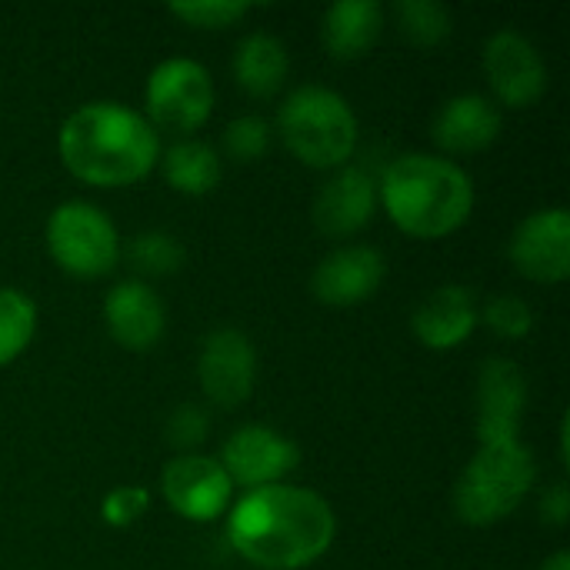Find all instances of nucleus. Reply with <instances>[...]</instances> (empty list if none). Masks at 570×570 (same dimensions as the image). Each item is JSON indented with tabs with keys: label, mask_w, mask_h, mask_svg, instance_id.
I'll return each instance as SVG.
<instances>
[{
	"label": "nucleus",
	"mask_w": 570,
	"mask_h": 570,
	"mask_svg": "<svg viewBox=\"0 0 570 570\" xmlns=\"http://www.w3.org/2000/svg\"><path fill=\"white\" fill-rule=\"evenodd\" d=\"M534 478L538 464L528 444H481L454 488V511L471 528H491L524 504Z\"/></svg>",
	"instance_id": "nucleus-4"
},
{
	"label": "nucleus",
	"mask_w": 570,
	"mask_h": 570,
	"mask_svg": "<svg viewBox=\"0 0 570 570\" xmlns=\"http://www.w3.org/2000/svg\"><path fill=\"white\" fill-rule=\"evenodd\" d=\"M478 321L481 317H478L474 294L461 284H444L417 304L411 327L424 347L454 351L458 344H464L474 334Z\"/></svg>",
	"instance_id": "nucleus-17"
},
{
	"label": "nucleus",
	"mask_w": 570,
	"mask_h": 570,
	"mask_svg": "<svg viewBox=\"0 0 570 570\" xmlns=\"http://www.w3.org/2000/svg\"><path fill=\"white\" fill-rule=\"evenodd\" d=\"M484 77L494 97L508 107H531L548 90V67L541 50L518 30H498L484 43Z\"/></svg>",
	"instance_id": "nucleus-11"
},
{
	"label": "nucleus",
	"mask_w": 570,
	"mask_h": 570,
	"mask_svg": "<svg viewBox=\"0 0 570 570\" xmlns=\"http://www.w3.org/2000/svg\"><path fill=\"white\" fill-rule=\"evenodd\" d=\"M377 210V184L367 170L347 167L331 177L314 200V224L327 237H351L371 224Z\"/></svg>",
	"instance_id": "nucleus-16"
},
{
	"label": "nucleus",
	"mask_w": 570,
	"mask_h": 570,
	"mask_svg": "<svg viewBox=\"0 0 570 570\" xmlns=\"http://www.w3.org/2000/svg\"><path fill=\"white\" fill-rule=\"evenodd\" d=\"M297 464H301L297 444L267 424L237 428L220 454V468L230 478V484H240L247 491L281 484V478H287Z\"/></svg>",
	"instance_id": "nucleus-9"
},
{
	"label": "nucleus",
	"mask_w": 570,
	"mask_h": 570,
	"mask_svg": "<svg viewBox=\"0 0 570 570\" xmlns=\"http://www.w3.org/2000/svg\"><path fill=\"white\" fill-rule=\"evenodd\" d=\"M197 381L207 401L217 407H240L257 384V351L247 334L234 327H220L207 334L197 357Z\"/></svg>",
	"instance_id": "nucleus-8"
},
{
	"label": "nucleus",
	"mask_w": 570,
	"mask_h": 570,
	"mask_svg": "<svg viewBox=\"0 0 570 570\" xmlns=\"http://www.w3.org/2000/svg\"><path fill=\"white\" fill-rule=\"evenodd\" d=\"M157 164L164 180L187 197H204L220 184V157L204 140H177Z\"/></svg>",
	"instance_id": "nucleus-21"
},
{
	"label": "nucleus",
	"mask_w": 570,
	"mask_h": 570,
	"mask_svg": "<svg viewBox=\"0 0 570 570\" xmlns=\"http://www.w3.org/2000/svg\"><path fill=\"white\" fill-rule=\"evenodd\" d=\"M207 431H210V417H207V411H204V407H197V404H180V407H174V411H170L167 428H164V438H167V444H170L174 451L190 454L194 448H200V444H204Z\"/></svg>",
	"instance_id": "nucleus-28"
},
{
	"label": "nucleus",
	"mask_w": 570,
	"mask_h": 570,
	"mask_svg": "<svg viewBox=\"0 0 570 570\" xmlns=\"http://www.w3.org/2000/svg\"><path fill=\"white\" fill-rule=\"evenodd\" d=\"M384 210L417 240H441L461 230L474 210V184L454 160L404 154L384 170Z\"/></svg>",
	"instance_id": "nucleus-3"
},
{
	"label": "nucleus",
	"mask_w": 570,
	"mask_h": 570,
	"mask_svg": "<svg viewBox=\"0 0 570 570\" xmlns=\"http://www.w3.org/2000/svg\"><path fill=\"white\" fill-rule=\"evenodd\" d=\"M541 570H570V554L568 551H558V554H551V558L541 564Z\"/></svg>",
	"instance_id": "nucleus-31"
},
{
	"label": "nucleus",
	"mask_w": 570,
	"mask_h": 570,
	"mask_svg": "<svg viewBox=\"0 0 570 570\" xmlns=\"http://www.w3.org/2000/svg\"><path fill=\"white\" fill-rule=\"evenodd\" d=\"M404 40L414 47H438L451 37V10L438 0H401L394 7Z\"/></svg>",
	"instance_id": "nucleus-23"
},
{
	"label": "nucleus",
	"mask_w": 570,
	"mask_h": 570,
	"mask_svg": "<svg viewBox=\"0 0 570 570\" xmlns=\"http://www.w3.org/2000/svg\"><path fill=\"white\" fill-rule=\"evenodd\" d=\"M291 70V57L287 47L271 37V33H250L237 43L234 53V77L237 87L250 97H274Z\"/></svg>",
	"instance_id": "nucleus-20"
},
{
	"label": "nucleus",
	"mask_w": 570,
	"mask_h": 570,
	"mask_svg": "<svg viewBox=\"0 0 570 570\" xmlns=\"http://www.w3.org/2000/svg\"><path fill=\"white\" fill-rule=\"evenodd\" d=\"M37 334V307L27 294L0 287V367L17 361Z\"/></svg>",
	"instance_id": "nucleus-22"
},
{
	"label": "nucleus",
	"mask_w": 570,
	"mask_h": 570,
	"mask_svg": "<svg viewBox=\"0 0 570 570\" xmlns=\"http://www.w3.org/2000/svg\"><path fill=\"white\" fill-rule=\"evenodd\" d=\"M147 504H150L147 488H117V491H110L104 498L100 514H104V521L110 528H127V524H134L147 511Z\"/></svg>",
	"instance_id": "nucleus-29"
},
{
	"label": "nucleus",
	"mask_w": 570,
	"mask_h": 570,
	"mask_svg": "<svg viewBox=\"0 0 570 570\" xmlns=\"http://www.w3.org/2000/svg\"><path fill=\"white\" fill-rule=\"evenodd\" d=\"M104 324L120 347L150 351L164 337L167 311L164 301L144 281H124L104 301Z\"/></svg>",
	"instance_id": "nucleus-15"
},
{
	"label": "nucleus",
	"mask_w": 570,
	"mask_h": 570,
	"mask_svg": "<svg viewBox=\"0 0 570 570\" xmlns=\"http://www.w3.org/2000/svg\"><path fill=\"white\" fill-rule=\"evenodd\" d=\"M511 264L534 284H561L570 274V214L548 207L528 214L511 237Z\"/></svg>",
	"instance_id": "nucleus-12"
},
{
	"label": "nucleus",
	"mask_w": 570,
	"mask_h": 570,
	"mask_svg": "<svg viewBox=\"0 0 570 570\" xmlns=\"http://www.w3.org/2000/svg\"><path fill=\"white\" fill-rule=\"evenodd\" d=\"M384 277H387L384 254L367 244H351L331 250L317 264L311 277V291L327 307H354L371 301L384 284Z\"/></svg>",
	"instance_id": "nucleus-14"
},
{
	"label": "nucleus",
	"mask_w": 570,
	"mask_h": 570,
	"mask_svg": "<svg viewBox=\"0 0 570 570\" xmlns=\"http://www.w3.org/2000/svg\"><path fill=\"white\" fill-rule=\"evenodd\" d=\"M478 317H484V324L494 334L508 337V341L528 337L531 327H534V314H531L528 301H521L518 294H498V297H491L484 304V314H478Z\"/></svg>",
	"instance_id": "nucleus-26"
},
{
	"label": "nucleus",
	"mask_w": 570,
	"mask_h": 570,
	"mask_svg": "<svg viewBox=\"0 0 570 570\" xmlns=\"http://www.w3.org/2000/svg\"><path fill=\"white\" fill-rule=\"evenodd\" d=\"M528 407V377L508 357L481 364L478 377V438L481 444L518 441L521 417Z\"/></svg>",
	"instance_id": "nucleus-13"
},
{
	"label": "nucleus",
	"mask_w": 570,
	"mask_h": 570,
	"mask_svg": "<svg viewBox=\"0 0 570 570\" xmlns=\"http://www.w3.org/2000/svg\"><path fill=\"white\" fill-rule=\"evenodd\" d=\"M127 261L144 277H167L184 267V247L164 230H147L127 244Z\"/></svg>",
	"instance_id": "nucleus-24"
},
{
	"label": "nucleus",
	"mask_w": 570,
	"mask_h": 570,
	"mask_svg": "<svg viewBox=\"0 0 570 570\" xmlns=\"http://www.w3.org/2000/svg\"><path fill=\"white\" fill-rule=\"evenodd\" d=\"M277 130L287 144V150L317 170H331L351 160L357 147V117L351 104L317 83L297 87L281 114H277Z\"/></svg>",
	"instance_id": "nucleus-5"
},
{
	"label": "nucleus",
	"mask_w": 570,
	"mask_h": 570,
	"mask_svg": "<svg viewBox=\"0 0 570 570\" xmlns=\"http://www.w3.org/2000/svg\"><path fill=\"white\" fill-rule=\"evenodd\" d=\"M230 478L224 474L217 458L204 454H177L160 471L164 501L187 521H217L230 504Z\"/></svg>",
	"instance_id": "nucleus-10"
},
{
	"label": "nucleus",
	"mask_w": 570,
	"mask_h": 570,
	"mask_svg": "<svg viewBox=\"0 0 570 570\" xmlns=\"http://www.w3.org/2000/svg\"><path fill=\"white\" fill-rule=\"evenodd\" d=\"M57 150L77 180L90 187H130L157 167L160 137L134 107L97 100L63 120Z\"/></svg>",
	"instance_id": "nucleus-2"
},
{
	"label": "nucleus",
	"mask_w": 570,
	"mask_h": 570,
	"mask_svg": "<svg viewBox=\"0 0 570 570\" xmlns=\"http://www.w3.org/2000/svg\"><path fill=\"white\" fill-rule=\"evenodd\" d=\"M47 250L63 274L94 281L117 267L120 237L100 207L87 200H67L53 207L47 220Z\"/></svg>",
	"instance_id": "nucleus-6"
},
{
	"label": "nucleus",
	"mask_w": 570,
	"mask_h": 570,
	"mask_svg": "<svg viewBox=\"0 0 570 570\" xmlns=\"http://www.w3.org/2000/svg\"><path fill=\"white\" fill-rule=\"evenodd\" d=\"M384 30V7L377 0H341L324 10L321 43L337 60L364 57Z\"/></svg>",
	"instance_id": "nucleus-19"
},
{
	"label": "nucleus",
	"mask_w": 570,
	"mask_h": 570,
	"mask_svg": "<svg viewBox=\"0 0 570 570\" xmlns=\"http://www.w3.org/2000/svg\"><path fill=\"white\" fill-rule=\"evenodd\" d=\"M147 124L170 134H194L214 110V80L204 63L170 57L147 77Z\"/></svg>",
	"instance_id": "nucleus-7"
},
{
	"label": "nucleus",
	"mask_w": 570,
	"mask_h": 570,
	"mask_svg": "<svg viewBox=\"0 0 570 570\" xmlns=\"http://www.w3.org/2000/svg\"><path fill=\"white\" fill-rule=\"evenodd\" d=\"M541 521L551 524V528H564L570 521V494L564 481H558L554 488L544 491V498H541Z\"/></svg>",
	"instance_id": "nucleus-30"
},
{
	"label": "nucleus",
	"mask_w": 570,
	"mask_h": 570,
	"mask_svg": "<svg viewBox=\"0 0 570 570\" xmlns=\"http://www.w3.org/2000/svg\"><path fill=\"white\" fill-rule=\"evenodd\" d=\"M337 534L331 504L294 484L247 491L227 514L230 548L261 570L311 568Z\"/></svg>",
	"instance_id": "nucleus-1"
},
{
	"label": "nucleus",
	"mask_w": 570,
	"mask_h": 570,
	"mask_svg": "<svg viewBox=\"0 0 570 570\" xmlns=\"http://www.w3.org/2000/svg\"><path fill=\"white\" fill-rule=\"evenodd\" d=\"M501 134V110L481 94L451 97L434 117L431 137L448 154H478L488 150Z\"/></svg>",
	"instance_id": "nucleus-18"
},
{
	"label": "nucleus",
	"mask_w": 570,
	"mask_h": 570,
	"mask_svg": "<svg viewBox=\"0 0 570 570\" xmlns=\"http://www.w3.org/2000/svg\"><path fill=\"white\" fill-rule=\"evenodd\" d=\"M224 150L237 160V164H254L271 150V127L267 120L244 114L237 120L227 124L224 130Z\"/></svg>",
	"instance_id": "nucleus-25"
},
{
	"label": "nucleus",
	"mask_w": 570,
	"mask_h": 570,
	"mask_svg": "<svg viewBox=\"0 0 570 570\" xmlns=\"http://www.w3.org/2000/svg\"><path fill=\"white\" fill-rule=\"evenodd\" d=\"M250 7L247 3H234V0H200V3H170V13L180 17L187 27H200V30H224L230 23H237Z\"/></svg>",
	"instance_id": "nucleus-27"
}]
</instances>
